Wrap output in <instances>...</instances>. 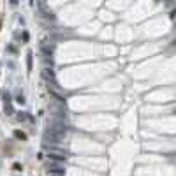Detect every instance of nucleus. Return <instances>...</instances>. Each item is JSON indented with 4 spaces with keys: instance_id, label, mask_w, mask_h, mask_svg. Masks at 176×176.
I'll return each mask as SVG.
<instances>
[{
    "instance_id": "12",
    "label": "nucleus",
    "mask_w": 176,
    "mask_h": 176,
    "mask_svg": "<svg viewBox=\"0 0 176 176\" xmlns=\"http://www.w3.org/2000/svg\"><path fill=\"white\" fill-rule=\"evenodd\" d=\"M0 27H2V19H0Z\"/></svg>"
},
{
    "instance_id": "6",
    "label": "nucleus",
    "mask_w": 176,
    "mask_h": 176,
    "mask_svg": "<svg viewBox=\"0 0 176 176\" xmlns=\"http://www.w3.org/2000/svg\"><path fill=\"white\" fill-rule=\"evenodd\" d=\"M14 136H16L18 139H21V141H25V139H27V136H25L21 130H16V132H14Z\"/></svg>"
},
{
    "instance_id": "10",
    "label": "nucleus",
    "mask_w": 176,
    "mask_h": 176,
    "mask_svg": "<svg viewBox=\"0 0 176 176\" xmlns=\"http://www.w3.org/2000/svg\"><path fill=\"white\" fill-rule=\"evenodd\" d=\"M28 69H32V53H28Z\"/></svg>"
},
{
    "instance_id": "1",
    "label": "nucleus",
    "mask_w": 176,
    "mask_h": 176,
    "mask_svg": "<svg viewBox=\"0 0 176 176\" xmlns=\"http://www.w3.org/2000/svg\"><path fill=\"white\" fill-rule=\"evenodd\" d=\"M44 143H50V144H58V143H62V139L65 138V134L63 132H60V130H56V129H46L44 130Z\"/></svg>"
},
{
    "instance_id": "2",
    "label": "nucleus",
    "mask_w": 176,
    "mask_h": 176,
    "mask_svg": "<svg viewBox=\"0 0 176 176\" xmlns=\"http://www.w3.org/2000/svg\"><path fill=\"white\" fill-rule=\"evenodd\" d=\"M48 157H50V160L62 162V160L67 159V151H65V150H60V148H55V146H50V148H48Z\"/></svg>"
},
{
    "instance_id": "9",
    "label": "nucleus",
    "mask_w": 176,
    "mask_h": 176,
    "mask_svg": "<svg viewBox=\"0 0 176 176\" xmlns=\"http://www.w3.org/2000/svg\"><path fill=\"white\" fill-rule=\"evenodd\" d=\"M18 120H19V122H23V120H27V115H25V113H19V115H18Z\"/></svg>"
},
{
    "instance_id": "7",
    "label": "nucleus",
    "mask_w": 176,
    "mask_h": 176,
    "mask_svg": "<svg viewBox=\"0 0 176 176\" xmlns=\"http://www.w3.org/2000/svg\"><path fill=\"white\" fill-rule=\"evenodd\" d=\"M6 115H12V107H11V104H6Z\"/></svg>"
},
{
    "instance_id": "3",
    "label": "nucleus",
    "mask_w": 176,
    "mask_h": 176,
    "mask_svg": "<svg viewBox=\"0 0 176 176\" xmlns=\"http://www.w3.org/2000/svg\"><path fill=\"white\" fill-rule=\"evenodd\" d=\"M48 173H50V174H55V176H63L65 169H63V166H62L60 162L50 160V162H48Z\"/></svg>"
},
{
    "instance_id": "5",
    "label": "nucleus",
    "mask_w": 176,
    "mask_h": 176,
    "mask_svg": "<svg viewBox=\"0 0 176 176\" xmlns=\"http://www.w3.org/2000/svg\"><path fill=\"white\" fill-rule=\"evenodd\" d=\"M42 53H44V56H51L53 55V46H48V44H42Z\"/></svg>"
},
{
    "instance_id": "4",
    "label": "nucleus",
    "mask_w": 176,
    "mask_h": 176,
    "mask_svg": "<svg viewBox=\"0 0 176 176\" xmlns=\"http://www.w3.org/2000/svg\"><path fill=\"white\" fill-rule=\"evenodd\" d=\"M42 76H44V79H46V81H51V86L56 85V81H55V74H53L51 69H44V71H42Z\"/></svg>"
},
{
    "instance_id": "13",
    "label": "nucleus",
    "mask_w": 176,
    "mask_h": 176,
    "mask_svg": "<svg viewBox=\"0 0 176 176\" xmlns=\"http://www.w3.org/2000/svg\"><path fill=\"white\" fill-rule=\"evenodd\" d=\"M50 176H55V174H50Z\"/></svg>"
},
{
    "instance_id": "8",
    "label": "nucleus",
    "mask_w": 176,
    "mask_h": 176,
    "mask_svg": "<svg viewBox=\"0 0 176 176\" xmlns=\"http://www.w3.org/2000/svg\"><path fill=\"white\" fill-rule=\"evenodd\" d=\"M16 100H18L19 104H23V102H25V97H23V94H19V95L16 97Z\"/></svg>"
},
{
    "instance_id": "11",
    "label": "nucleus",
    "mask_w": 176,
    "mask_h": 176,
    "mask_svg": "<svg viewBox=\"0 0 176 176\" xmlns=\"http://www.w3.org/2000/svg\"><path fill=\"white\" fill-rule=\"evenodd\" d=\"M11 4H12V6H16V4H18V0H11Z\"/></svg>"
}]
</instances>
